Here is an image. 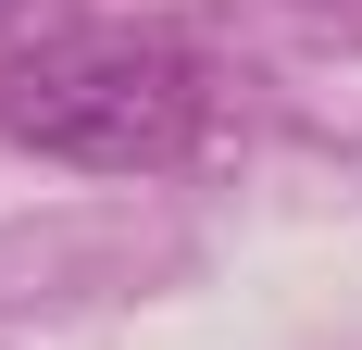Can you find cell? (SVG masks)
<instances>
[{
	"mask_svg": "<svg viewBox=\"0 0 362 350\" xmlns=\"http://www.w3.org/2000/svg\"><path fill=\"white\" fill-rule=\"evenodd\" d=\"M213 125V63L163 26H75L0 63V138L75 175H163Z\"/></svg>",
	"mask_w": 362,
	"mask_h": 350,
	"instance_id": "6da1fadb",
	"label": "cell"
},
{
	"mask_svg": "<svg viewBox=\"0 0 362 350\" xmlns=\"http://www.w3.org/2000/svg\"><path fill=\"white\" fill-rule=\"evenodd\" d=\"M0 26H13V0H0Z\"/></svg>",
	"mask_w": 362,
	"mask_h": 350,
	"instance_id": "7a4b0ae2",
	"label": "cell"
}]
</instances>
